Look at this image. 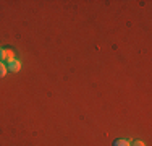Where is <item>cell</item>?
I'll return each instance as SVG.
<instances>
[{"label":"cell","mask_w":152,"mask_h":146,"mask_svg":"<svg viewBox=\"0 0 152 146\" xmlns=\"http://www.w3.org/2000/svg\"><path fill=\"white\" fill-rule=\"evenodd\" d=\"M131 146H146V145H144L142 141H139V140H137V141H134V143H133Z\"/></svg>","instance_id":"5"},{"label":"cell","mask_w":152,"mask_h":146,"mask_svg":"<svg viewBox=\"0 0 152 146\" xmlns=\"http://www.w3.org/2000/svg\"><path fill=\"white\" fill-rule=\"evenodd\" d=\"M7 73H8V67H7L3 62H0V78H3Z\"/></svg>","instance_id":"3"},{"label":"cell","mask_w":152,"mask_h":146,"mask_svg":"<svg viewBox=\"0 0 152 146\" xmlns=\"http://www.w3.org/2000/svg\"><path fill=\"white\" fill-rule=\"evenodd\" d=\"M113 146H131V143L128 140H117Z\"/></svg>","instance_id":"4"},{"label":"cell","mask_w":152,"mask_h":146,"mask_svg":"<svg viewBox=\"0 0 152 146\" xmlns=\"http://www.w3.org/2000/svg\"><path fill=\"white\" fill-rule=\"evenodd\" d=\"M8 70H10V72H13V73H18V72L21 70V62H20V60H13L12 63H10Z\"/></svg>","instance_id":"2"},{"label":"cell","mask_w":152,"mask_h":146,"mask_svg":"<svg viewBox=\"0 0 152 146\" xmlns=\"http://www.w3.org/2000/svg\"><path fill=\"white\" fill-rule=\"evenodd\" d=\"M0 60H5V62H8V63H12L13 60H16L13 49H0Z\"/></svg>","instance_id":"1"}]
</instances>
